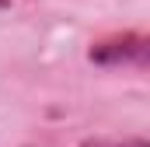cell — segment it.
I'll return each instance as SVG.
<instances>
[{
	"mask_svg": "<svg viewBox=\"0 0 150 147\" xmlns=\"http://www.w3.org/2000/svg\"><path fill=\"white\" fill-rule=\"evenodd\" d=\"M80 147H150L143 137H87L80 140Z\"/></svg>",
	"mask_w": 150,
	"mask_h": 147,
	"instance_id": "7a4b0ae2",
	"label": "cell"
},
{
	"mask_svg": "<svg viewBox=\"0 0 150 147\" xmlns=\"http://www.w3.org/2000/svg\"><path fill=\"white\" fill-rule=\"evenodd\" d=\"M87 60L94 67H136V70H150V35H143V32H122V35L98 39L87 49Z\"/></svg>",
	"mask_w": 150,
	"mask_h": 147,
	"instance_id": "6da1fadb",
	"label": "cell"
},
{
	"mask_svg": "<svg viewBox=\"0 0 150 147\" xmlns=\"http://www.w3.org/2000/svg\"><path fill=\"white\" fill-rule=\"evenodd\" d=\"M7 7H11V0H0V11H7Z\"/></svg>",
	"mask_w": 150,
	"mask_h": 147,
	"instance_id": "3957f363",
	"label": "cell"
}]
</instances>
